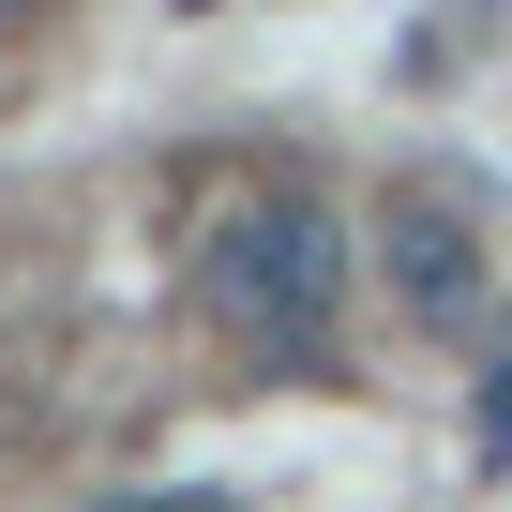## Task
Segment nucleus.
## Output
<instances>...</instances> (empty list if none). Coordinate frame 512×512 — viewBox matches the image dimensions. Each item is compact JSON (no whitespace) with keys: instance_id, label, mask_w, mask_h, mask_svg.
<instances>
[{"instance_id":"f257e3e1","label":"nucleus","mask_w":512,"mask_h":512,"mask_svg":"<svg viewBox=\"0 0 512 512\" xmlns=\"http://www.w3.org/2000/svg\"><path fill=\"white\" fill-rule=\"evenodd\" d=\"M211 317L256 347V362H332V317H347V226L272 181L211 226Z\"/></svg>"},{"instance_id":"f03ea898","label":"nucleus","mask_w":512,"mask_h":512,"mask_svg":"<svg viewBox=\"0 0 512 512\" xmlns=\"http://www.w3.org/2000/svg\"><path fill=\"white\" fill-rule=\"evenodd\" d=\"M377 256H392V302H407L422 332H467V317H482V211H467L452 181H392Z\"/></svg>"},{"instance_id":"7ed1b4c3","label":"nucleus","mask_w":512,"mask_h":512,"mask_svg":"<svg viewBox=\"0 0 512 512\" xmlns=\"http://www.w3.org/2000/svg\"><path fill=\"white\" fill-rule=\"evenodd\" d=\"M482 452H512V347L482 362Z\"/></svg>"},{"instance_id":"20e7f679","label":"nucleus","mask_w":512,"mask_h":512,"mask_svg":"<svg viewBox=\"0 0 512 512\" xmlns=\"http://www.w3.org/2000/svg\"><path fill=\"white\" fill-rule=\"evenodd\" d=\"M166 512H241V497H211V482H166Z\"/></svg>"},{"instance_id":"39448f33","label":"nucleus","mask_w":512,"mask_h":512,"mask_svg":"<svg viewBox=\"0 0 512 512\" xmlns=\"http://www.w3.org/2000/svg\"><path fill=\"white\" fill-rule=\"evenodd\" d=\"M106 512H166V497H106Z\"/></svg>"},{"instance_id":"423d86ee","label":"nucleus","mask_w":512,"mask_h":512,"mask_svg":"<svg viewBox=\"0 0 512 512\" xmlns=\"http://www.w3.org/2000/svg\"><path fill=\"white\" fill-rule=\"evenodd\" d=\"M0 16H31V0H0Z\"/></svg>"},{"instance_id":"0eeeda50","label":"nucleus","mask_w":512,"mask_h":512,"mask_svg":"<svg viewBox=\"0 0 512 512\" xmlns=\"http://www.w3.org/2000/svg\"><path fill=\"white\" fill-rule=\"evenodd\" d=\"M181 16H211V0H181Z\"/></svg>"}]
</instances>
